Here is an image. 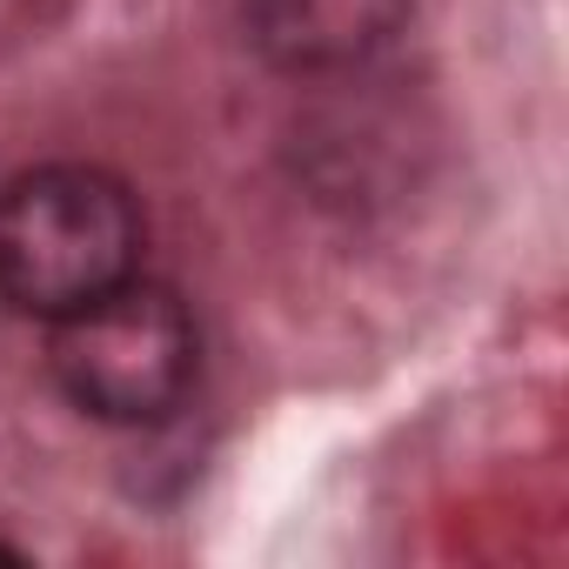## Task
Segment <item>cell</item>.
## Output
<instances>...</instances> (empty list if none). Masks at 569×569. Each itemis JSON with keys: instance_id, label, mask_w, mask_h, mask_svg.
Segmentation results:
<instances>
[{"instance_id": "6da1fadb", "label": "cell", "mask_w": 569, "mask_h": 569, "mask_svg": "<svg viewBox=\"0 0 569 569\" xmlns=\"http://www.w3.org/2000/svg\"><path fill=\"white\" fill-rule=\"evenodd\" d=\"M141 201L121 174L48 161L0 188V302L61 322L141 274Z\"/></svg>"}, {"instance_id": "7a4b0ae2", "label": "cell", "mask_w": 569, "mask_h": 569, "mask_svg": "<svg viewBox=\"0 0 569 569\" xmlns=\"http://www.w3.org/2000/svg\"><path fill=\"white\" fill-rule=\"evenodd\" d=\"M48 329H54L48 369L61 396L94 422H121V429L168 422L194 389V369H201L194 316L174 289H161L148 274H128L121 289L94 296L88 309Z\"/></svg>"}, {"instance_id": "3957f363", "label": "cell", "mask_w": 569, "mask_h": 569, "mask_svg": "<svg viewBox=\"0 0 569 569\" xmlns=\"http://www.w3.org/2000/svg\"><path fill=\"white\" fill-rule=\"evenodd\" d=\"M409 21V0H241L248 48L281 74H349Z\"/></svg>"}]
</instances>
